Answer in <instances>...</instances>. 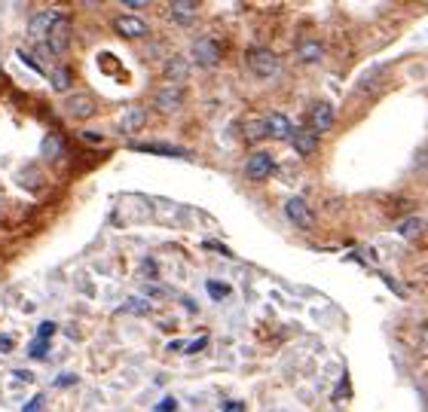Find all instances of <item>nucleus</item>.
I'll return each mask as SVG.
<instances>
[{
	"label": "nucleus",
	"instance_id": "7c9ffc66",
	"mask_svg": "<svg viewBox=\"0 0 428 412\" xmlns=\"http://www.w3.org/2000/svg\"><path fill=\"white\" fill-rule=\"evenodd\" d=\"M0 351H13V336H0Z\"/></svg>",
	"mask_w": 428,
	"mask_h": 412
},
{
	"label": "nucleus",
	"instance_id": "c85d7f7f",
	"mask_svg": "<svg viewBox=\"0 0 428 412\" xmlns=\"http://www.w3.org/2000/svg\"><path fill=\"white\" fill-rule=\"evenodd\" d=\"M74 381H76L74 372H65V376H58V379H56V385H58V388H65V385H74Z\"/></svg>",
	"mask_w": 428,
	"mask_h": 412
},
{
	"label": "nucleus",
	"instance_id": "c756f323",
	"mask_svg": "<svg viewBox=\"0 0 428 412\" xmlns=\"http://www.w3.org/2000/svg\"><path fill=\"white\" fill-rule=\"evenodd\" d=\"M156 412H174V400H172V397H165V400L156 406Z\"/></svg>",
	"mask_w": 428,
	"mask_h": 412
},
{
	"label": "nucleus",
	"instance_id": "4be33fe9",
	"mask_svg": "<svg viewBox=\"0 0 428 412\" xmlns=\"http://www.w3.org/2000/svg\"><path fill=\"white\" fill-rule=\"evenodd\" d=\"M245 137H248V141H260V137H266L263 119H251L248 126H245Z\"/></svg>",
	"mask_w": 428,
	"mask_h": 412
},
{
	"label": "nucleus",
	"instance_id": "0eeeda50",
	"mask_svg": "<svg viewBox=\"0 0 428 412\" xmlns=\"http://www.w3.org/2000/svg\"><path fill=\"white\" fill-rule=\"evenodd\" d=\"M61 15H65L61 10H43V12H34V15H31V22H28V31H31L34 37H49V31L61 22Z\"/></svg>",
	"mask_w": 428,
	"mask_h": 412
},
{
	"label": "nucleus",
	"instance_id": "2f4dec72",
	"mask_svg": "<svg viewBox=\"0 0 428 412\" xmlns=\"http://www.w3.org/2000/svg\"><path fill=\"white\" fill-rule=\"evenodd\" d=\"M224 409H227V412H245V406H242V403H236V400H227Z\"/></svg>",
	"mask_w": 428,
	"mask_h": 412
},
{
	"label": "nucleus",
	"instance_id": "39448f33",
	"mask_svg": "<svg viewBox=\"0 0 428 412\" xmlns=\"http://www.w3.org/2000/svg\"><path fill=\"white\" fill-rule=\"evenodd\" d=\"M272 168H275V159L266 150H257V153H251L248 162H245V174H248L251 180H263L272 174Z\"/></svg>",
	"mask_w": 428,
	"mask_h": 412
},
{
	"label": "nucleus",
	"instance_id": "393cba45",
	"mask_svg": "<svg viewBox=\"0 0 428 412\" xmlns=\"http://www.w3.org/2000/svg\"><path fill=\"white\" fill-rule=\"evenodd\" d=\"M58 330V327L56 324H52V320H43V324L40 327H37V336H40V339H49V336L52 333H56Z\"/></svg>",
	"mask_w": 428,
	"mask_h": 412
},
{
	"label": "nucleus",
	"instance_id": "6e6552de",
	"mask_svg": "<svg viewBox=\"0 0 428 412\" xmlns=\"http://www.w3.org/2000/svg\"><path fill=\"white\" fill-rule=\"evenodd\" d=\"M67 43H71V19L61 15V22L49 31V37H46V46L52 49V55H61V52L67 49Z\"/></svg>",
	"mask_w": 428,
	"mask_h": 412
},
{
	"label": "nucleus",
	"instance_id": "a211bd4d",
	"mask_svg": "<svg viewBox=\"0 0 428 412\" xmlns=\"http://www.w3.org/2000/svg\"><path fill=\"white\" fill-rule=\"evenodd\" d=\"M422 217H407V220H401L397 223V235H404V239H413V235H419L422 232Z\"/></svg>",
	"mask_w": 428,
	"mask_h": 412
},
{
	"label": "nucleus",
	"instance_id": "9d476101",
	"mask_svg": "<svg viewBox=\"0 0 428 412\" xmlns=\"http://www.w3.org/2000/svg\"><path fill=\"white\" fill-rule=\"evenodd\" d=\"M181 101H183V89L181 86H172V83H168V86H163L156 92V110L159 113H174L181 107Z\"/></svg>",
	"mask_w": 428,
	"mask_h": 412
},
{
	"label": "nucleus",
	"instance_id": "a878e982",
	"mask_svg": "<svg viewBox=\"0 0 428 412\" xmlns=\"http://www.w3.org/2000/svg\"><path fill=\"white\" fill-rule=\"evenodd\" d=\"M40 409H43V394H37L31 403H25V409L22 412H40Z\"/></svg>",
	"mask_w": 428,
	"mask_h": 412
},
{
	"label": "nucleus",
	"instance_id": "7ed1b4c3",
	"mask_svg": "<svg viewBox=\"0 0 428 412\" xmlns=\"http://www.w3.org/2000/svg\"><path fill=\"white\" fill-rule=\"evenodd\" d=\"M309 128L315 135H324L334 128V104L331 101H315L309 107Z\"/></svg>",
	"mask_w": 428,
	"mask_h": 412
},
{
	"label": "nucleus",
	"instance_id": "4468645a",
	"mask_svg": "<svg viewBox=\"0 0 428 412\" xmlns=\"http://www.w3.org/2000/svg\"><path fill=\"white\" fill-rule=\"evenodd\" d=\"M290 144H294V150L300 153V156H312V153L318 150V135L312 132V128H297Z\"/></svg>",
	"mask_w": 428,
	"mask_h": 412
},
{
	"label": "nucleus",
	"instance_id": "bb28decb",
	"mask_svg": "<svg viewBox=\"0 0 428 412\" xmlns=\"http://www.w3.org/2000/svg\"><path fill=\"white\" fill-rule=\"evenodd\" d=\"M205 342H208V336H199V339H193V342L187 345V351H190V354H193V351H202Z\"/></svg>",
	"mask_w": 428,
	"mask_h": 412
},
{
	"label": "nucleus",
	"instance_id": "b1692460",
	"mask_svg": "<svg viewBox=\"0 0 428 412\" xmlns=\"http://www.w3.org/2000/svg\"><path fill=\"white\" fill-rule=\"evenodd\" d=\"M46 351H49V342L37 336V339L31 342V357H46Z\"/></svg>",
	"mask_w": 428,
	"mask_h": 412
},
{
	"label": "nucleus",
	"instance_id": "423d86ee",
	"mask_svg": "<svg viewBox=\"0 0 428 412\" xmlns=\"http://www.w3.org/2000/svg\"><path fill=\"white\" fill-rule=\"evenodd\" d=\"M132 150L138 153H150V156H168V159H193V153L174 147V144H159V141H147V144H132Z\"/></svg>",
	"mask_w": 428,
	"mask_h": 412
},
{
	"label": "nucleus",
	"instance_id": "1a4fd4ad",
	"mask_svg": "<svg viewBox=\"0 0 428 412\" xmlns=\"http://www.w3.org/2000/svg\"><path fill=\"white\" fill-rule=\"evenodd\" d=\"M266 126V137H275V141H285V137H294L297 128L290 126V119L285 117V113H270V117L263 119Z\"/></svg>",
	"mask_w": 428,
	"mask_h": 412
},
{
	"label": "nucleus",
	"instance_id": "2eb2a0df",
	"mask_svg": "<svg viewBox=\"0 0 428 412\" xmlns=\"http://www.w3.org/2000/svg\"><path fill=\"white\" fill-rule=\"evenodd\" d=\"M297 58H300L303 65H318V61L324 58V43L321 40H300L297 43Z\"/></svg>",
	"mask_w": 428,
	"mask_h": 412
},
{
	"label": "nucleus",
	"instance_id": "9b49d317",
	"mask_svg": "<svg viewBox=\"0 0 428 412\" xmlns=\"http://www.w3.org/2000/svg\"><path fill=\"white\" fill-rule=\"evenodd\" d=\"M168 15H172L178 25H193L196 15H199V3L196 0H174V3H168Z\"/></svg>",
	"mask_w": 428,
	"mask_h": 412
},
{
	"label": "nucleus",
	"instance_id": "72a5a7b5",
	"mask_svg": "<svg viewBox=\"0 0 428 412\" xmlns=\"http://www.w3.org/2000/svg\"><path fill=\"white\" fill-rule=\"evenodd\" d=\"M419 165H422V168H425V171H428V147L422 150V156H419Z\"/></svg>",
	"mask_w": 428,
	"mask_h": 412
},
{
	"label": "nucleus",
	"instance_id": "20e7f679",
	"mask_svg": "<svg viewBox=\"0 0 428 412\" xmlns=\"http://www.w3.org/2000/svg\"><path fill=\"white\" fill-rule=\"evenodd\" d=\"M285 214H288L290 223L300 226V229H309L312 223H315V214H312V208L306 205V198H300V196L288 198V202H285Z\"/></svg>",
	"mask_w": 428,
	"mask_h": 412
},
{
	"label": "nucleus",
	"instance_id": "473e14b6",
	"mask_svg": "<svg viewBox=\"0 0 428 412\" xmlns=\"http://www.w3.org/2000/svg\"><path fill=\"white\" fill-rule=\"evenodd\" d=\"M122 3H126L129 10H141V6H147V0H122Z\"/></svg>",
	"mask_w": 428,
	"mask_h": 412
},
{
	"label": "nucleus",
	"instance_id": "dca6fc26",
	"mask_svg": "<svg viewBox=\"0 0 428 412\" xmlns=\"http://www.w3.org/2000/svg\"><path fill=\"white\" fill-rule=\"evenodd\" d=\"M144 122H147V113L141 107H126L120 117V132H141Z\"/></svg>",
	"mask_w": 428,
	"mask_h": 412
},
{
	"label": "nucleus",
	"instance_id": "ddd939ff",
	"mask_svg": "<svg viewBox=\"0 0 428 412\" xmlns=\"http://www.w3.org/2000/svg\"><path fill=\"white\" fill-rule=\"evenodd\" d=\"M65 113L67 117H74V119H89L92 113H95V101L86 95H71L65 101Z\"/></svg>",
	"mask_w": 428,
	"mask_h": 412
},
{
	"label": "nucleus",
	"instance_id": "f257e3e1",
	"mask_svg": "<svg viewBox=\"0 0 428 412\" xmlns=\"http://www.w3.org/2000/svg\"><path fill=\"white\" fill-rule=\"evenodd\" d=\"M245 65H248V71L260 76V80H275V76L281 74L279 55H275L272 49H266V46H254V49L245 52Z\"/></svg>",
	"mask_w": 428,
	"mask_h": 412
},
{
	"label": "nucleus",
	"instance_id": "f8f14e48",
	"mask_svg": "<svg viewBox=\"0 0 428 412\" xmlns=\"http://www.w3.org/2000/svg\"><path fill=\"white\" fill-rule=\"evenodd\" d=\"M113 28H117L122 37H147V31H150L147 22L138 19V15H117Z\"/></svg>",
	"mask_w": 428,
	"mask_h": 412
},
{
	"label": "nucleus",
	"instance_id": "5701e85b",
	"mask_svg": "<svg viewBox=\"0 0 428 412\" xmlns=\"http://www.w3.org/2000/svg\"><path fill=\"white\" fill-rule=\"evenodd\" d=\"M208 293L214 300H224V296H229V284H224V281H208Z\"/></svg>",
	"mask_w": 428,
	"mask_h": 412
},
{
	"label": "nucleus",
	"instance_id": "412c9836",
	"mask_svg": "<svg viewBox=\"0 0 428 412\" xmlns=\"http://www.w3.org/2000/svg\"><path fill=\"white\" fill-rule=\"evenodd\" d=\"M122 311H129V315H150V302L141 300V296H135V300H126Z\"/></svg>",
	"mask_w": 428,
	"mask_h": 412
},
{
	"label": "nucleus",
	"instance_id": "6ab92c4d",
	"mask_svg": "<svg viewBox=\"0 0 428 412\" xmlns=\"http://www.w3.org/2000/svg\"><path fill=\"white\" fill-rule=\"evenodd\" d=\"M49 83L56 92H67L71 89V71H67V67H56V71L49 74Z\"/></svg>",
	"mask_w": 428,
	"mask_h": 412
},
{
	"label": "nucleus",
	"instance_id": "f03ea898",
	"mask_svg": "<svg viewBox=\"0 0 428 412\" xmlns=\"http://www.w3.org/2000/svg\"><path fill=\"white\" fill-rule=\"evenodd\" d=\"M190 55H193L199 67H214L220 61V55H224V49H220V43L214 40V37H199V40H193V46H190Z\"/></svg>",
	"mask_w": 428,
	"mask_h": 412
},
{
	"label": "nucleus",
	"instance_id": "f704fd0d",
	"mask_svg": "<svg viewBox=\"0 0 428 412\" xmlns=\"http://www.w3.org/2000/svg\"><path fill=\"white\" fill-rule=\"evenodd\" d=\"M0 211H3V202H0Z\"/></svg>",
	"mask_w": 428,
	"mask_h": 412
},
{
	"label": "nucleus",
	"instance_id": "f3484780",
	"mask_svg": "<svg viewBox=\"0 0 428 412\" xmlns=\"http://www.w3.org/2000/svg\"><path fill=\"white\" fill-rule=\"evenodd\" d=\"M187 74H190L187 61H183V58H178V55H174V58H172V61H168V65H165V80L172 83V86H181V83L187 80Z\"/></svg>",
	"mask_w": 428,
	"mask_h": 412
},
{
	"label": "nucleus",
	"instance_id": "cd10ccee",
	"mask_svg": "<svg viewBox=\"0 0 428 412\" xmlns=\"http://www.w3.org/2000/svg\"><path fill=\"white\" fill-rule=\"evenodd\" d=\"M144 275H147V278H156V263H153V259H144Z\"/></svg>",
	"mask_w": 428,
	"mask_h": 412
},
{
	"label": "nucleus",
	"instance_id": "aec40b11",
	"mask_svg": "<svg viewBox=\"0 0 428 412\" xmlns=\"http://www.w3.org/2000/svg\"><path fill=\"white\" fill-rule=\"evenodd\" d=\"M43 156L46 159H58L61 156V137L58 135H46L43 137Z\"/></svg>",
	"mask_w": 428,
	"mask_h": 412
}]
</instances>
